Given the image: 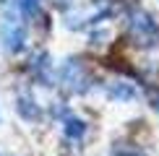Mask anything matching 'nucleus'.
<instances>
[{"label":"nucleus","instance_id":"f257e3e1","mask_svg":"<svg viewBox=\"0 0 159 156\" xmlns=\"http://www.w3.org/2000/svg\"><path fill=\"white\" fill-rule=\"evenodd\" d=\"M65 133H68V138H81V135L86 133V125H84V120H68L65 122Z\"/></svg>","mask_w":159,"mask_h":156},{"label":"nucleus","instance_id":"f03ea898","mask_svg":"<svg viewBox=\"0 0 159 156\" xmlns=\"http://www.w3.org/2000/svg\"><path fill=\"white\" fill-rule=\"evenodd\" d=\"M18 5H21V11H24V13H29V16H34L37 8H39L37 0H18Z\"/></svg>","mask_w":159,"mask_h":156},{"label":"nucleus","instance_id":"7ed1b4c3","mask_svg":"<svg viewBox=\"0 0 159 156\" xmlns=\"http://www.w3.org/2000/svg\"><path fill=\"white\" fill-rule=\"evenodd\" d=\"M157 109H159V99H157Z\"/></svg>","mask_w":159,"mask_h":156}]
</instances>
